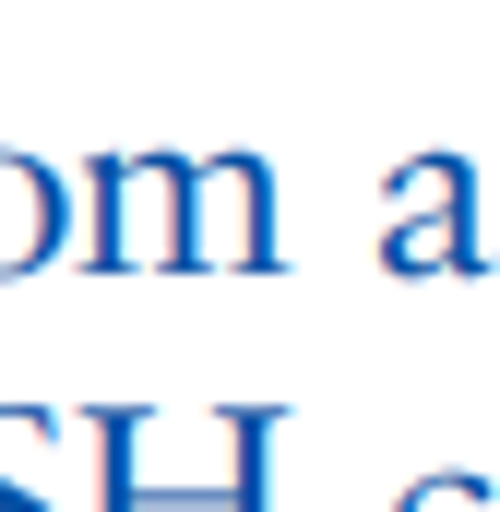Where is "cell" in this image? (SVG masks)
<instances>
[{"label": "cell", "instance_id": "1", "mask_svg": "<svg viewBox=\"0 0 500 512\" xmlns=\"http://www.w3.org/2000/svg\"><path fill=\"white\" fill-rule=\"evenodd\" d=\"M191 155H96L84 167V262L96 274H179Z\"/></svg>", "mask_w": 500, "mask_h": 512}, {"label": "cell", "instance_id": "2", "mask_svg": "<svg viewBox=\"0 0 500 512\" xmlns=\"http://www.w3.org/2000/svg\"><path fill=\"white\" fill-rule=\"evenodd\" d=\"M381 274H489L477 239V155L429 143L381 179Z\"/></svg>", "mask_w": 500, "mask_h": 512}, {"label": "cell", "instance_id": "3", "mask_svg": "<svg viewBox=\"0 0 500 512\" xmlns=\"http://www.w3.org/2000/svg\"><path fill=\"white\" fill-rule=\"evenodd\" d=\"M274 167L227 143V155H191V227H179V274H274Z\"/></svg>", "mask_w": 500, "mask_h": 512}, {"label": "cell", "instance_id": "4", "mask_svg": "<svg viewBox=\"0 0 500 512\" xmlns=\"http://www.w3.org/2000/svg\"><path fill=\"white\" fill-rule=\"evenodd\" d=\"M60 239H72V191H60L36 155H0V274L60 262Z\"/></svg>", "mask_w": 500, "mask_h": 512}, {"label": "cell", "instance_id": "5", "mask_svg": "<svg viewBox=\"0 0 500 512\" xmlns=\"http://www.w3.org/2000/svg\"><path fill=\"white\" fill-rule=\"evenodd\" d=\"M143 441H155V405H84V453H96V512H155V489H143Z\"/></svg>", "mask_w": 500, "mask_h": 512}, {"label": "cell", "instance_id": "6", "mask_svg": "<svg viewBox=\"0 0 500 512\" xmlns=\"http://www.w3.org/2000/svg\"><path fill=\"white\" fill-rule=\"evenodd\" d=\"M60 441H84L60 405H0V512H60L36 477H24V465H36V453H60Z\"/></svg>", "mask_w": 500, "mask_h": 512}, {"label": "cell", "instance_id": "7", "mask_svg": "<svg viewBox=\"0 0 500 512\" xmlns=\"http://www.w3.org/2000/svg\"><path fill=\"white\" fill-rule=\"evenodd\" d=\"M274 429L286 405H227V512H274Z\"/></svg>", "mask_w": 500, "mask_h": 512}, {"label": "cell", "instance_id": "8", "mask_svg": "<svg viewBox=\"0 0 500 512\" xmlns=\"http://www.w3.org/2000/svg\"><path fill=\"white\" fill-rule=\"evenodd\" d=\"M393 512H500V489H489V477H453V465H441V477H417Z\"/></svg>", "mask_w": 500, "mask_h": 512}]
</instances>
